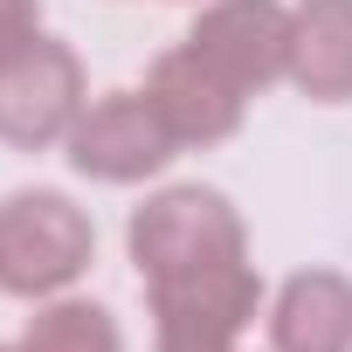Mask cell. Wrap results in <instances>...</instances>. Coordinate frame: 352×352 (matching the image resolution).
I'll return each mask as SVG.
<instances>
[{
  "label": "cell",
  "mask_w": 352,
  "mask_h": 352,
  "mask_svg": "<svg viewBox=\"0 0 352 352\" xmlns=\"http://www.w3.org/2000/svg\"><path fill=\"white\" fill-rule=\"evenodd\" d=\"M63 145H69V166L83 180H104V187H138L180 152L145 90H111V97L83 104V118Z\"/></svg>",
  "instance_id": "5"
},
{
  "label": "cell",
  "mask_w": 352,
  "mask_h": 352,
  "mask_svg": "<svg viewBox=\"0 0 352 352\" xmlns=\"http://www.w3.org/2000/svg\"><path fill=\"white\" fill-rule=\"evenodd\" d=\"M28 35H42V8L35 0H0V63H8Z\"/></svg>",
  "instance_id": "11"
},
{
  "label": "cell",
  "mask_w": 352,
  "mask_h": 352,
  "mask_svg": "<svg viewBox=\"0 0 352 352\" xmlns=\"http://www.w3.org/2000/svg\"><path fill=\"white\" fill-rule=\"evenodd\" d=\"M83 63L56 35H28L0 63V145L14 152H49L76 131L83 118Z\"/></svg>",
  "instance_id": "3"
},
{
  "label": "cell",
  "mask_w": 352,
  "mask_h": 352,
  "mask_svg": "<svg viewBox=\"0 0 352 352\" xmlns=\"http://www.w3.org/2000/svg\"><path fill=\"white\" fill-rule=\"evenodd\" d=\"M90 256H97V228L69 194L28 187L0 201V290L8 297L49 304L90 270Z\"/></svg>",
  "instance_id": "2"
},
{
  "label": "cell",
  "mask_w": 352,
  "mask_h": 352,
  "mask_svg": "<svg viewBox=\"0 0 352 352\" xmlns=\"http://www.w3.org/2000/svg\"><path fill=\"white\" fill-rule=\"evenodd\" d=\"M124 242H131V270L145 276V290L249 256L242 214H235L214 187H166V194H152V201L131 214Z\"/></svg>",
  "instance_id": "1"
},
{
  "label": "cell",
  "mask_w": 352,
  "mask_h": 352,
  "mask_svg": "<svg viewBox=\"0 0 352 352\" xmlns=\"http://www.w3.org/2000/svg\"><path fill=\"white\" fill-rule=\"evenodd\" d=\"M145 97H152V111L166 118L173 145H221V138H235L242 104H249V97H242L221 69H208L187 42H180V49H166V56L152 63Z\"/></svg>",
  "instance_id": "7"
},
{
  "label": "cell",
  "mask_w": 352,
  "mask_h": 352,
  "mask_svg": "<svg viewBox=\"0 0 352 352\" xmlns=\"http://www.w3.org/2000/svg\"><path fill=\"white\" fill-rule=\"evenodd\" d=\"M276 352H352V283L338 270H304L276 290L270 311Z\"/></svg>",
  "instance_id": "9"
},
{
  "label": "cell",
  "mask_w": 352,
  "mask_h": 352,
  "mask_svg": "<svg viewBox=\"0 0 352 352\" xmlns=\"http://www.w3.org/2000/svg\"><path fill=\"white\" fill-rule=\"evenodd\" d=\"M0 352H21V338H14V345H0Z\"/></svg>",
  "instance_id": "12"
},
{
  "label": "cell",
  "mask_w": 352,
  "mask_h": 352,
  "mask_svg": "<svg viewBox=\"0 0 352 352\" xmlns=\"http://www.w3.org/2000/svg\"><path fill=\"white\" fill-rule=\"evenodd\" d=\"M256 304H263V283H256L249 256L201 270V276H180V283H159L152 290V318H159L152 352H242Z\"/></svg>",
  "instance_id": "4"
},
{
  "label": "cell",
  "mask_w": 352,
  "mask_h": 352,
  "mask_svg": "<svg viewBox=\"0 0 352 352\" xmlns=\"http://www.w3.org/2000/svg\"><path fill=\"white\" fill-rule=\"evenodd\" d=\"M21 352H124V338H118V318H111L104 304L49 297V304L28 318Z\"/></svg>",
  "instance_id": "10"
},
{
  "label": "cell",
  "mask_w": 352,
  "mask_h": 352,
  "mask_svg": "<svg viewBox=\"0 0 352 352\" xmlns=\"http://www.w3.org/2000/svg\"><path fill=\"white\" fill-rule=\"evenodd\" d=\"M187 49L221 69L242 97H263L270 83L290 76V8L283 0H214L194 14Z\"/></svg>",
  "instance_id": "6"
},
{
  "label": "cell",
  "mask_w": 352,
  "mask_h": 352,
  "mask_svg": "<svg viewBox=\"0 0 352 352\" xmlns=\"http://www.w3.org/2000/svg\"><path fill=\"white\" fill-rule=\"evenodd\" d=\"M290 83L311 104H352V0L290 8Z\"/></svg>",
  "instance_id": "8"
}]
</instances>
